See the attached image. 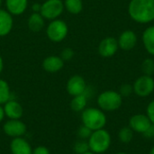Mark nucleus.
Here are the masks:
<instances>
[{"label": "nucleus", "mask_w": 154, "mask_h": 154, "mask_svg": "<svg viewBox=\"0 0 154 154\" xmlns=\"http://www.w3.org/2000/svg\"><path fill=\"white\" fill-rule=\"evenodd\" d=\"M128 12L133 20L146 23L154 20V0H132Z\"/></svg>", "instance_id": "f257e3e1"}, {"label": "nucleus", "mask_w": 154, "mask_h": 154, "mask_svg": "<svg viewBox=\"0 0 154 154\" xmlns=\"http://www.w3.org/2000/svg\"><path fill=\"white\" fill-rule=\"evenodd\" d=\"M81 119L83 125L89 128L91 131L103 129L106 124V116L105 113L97 108L89 107L82 111Z\"/></svg>", "instance_id": "f03ea898"}, {"label": "nucleus", "mask_w": 154, "mask_h": 154, "mask_svg": "<svg viewBox=\"0 0 154 154\" xmlns=\"http://www.w3.org/2000/svg\"><path fill=\"white\" fill-rule=\"evenodd\" d=\"M89 150L94 153H103L108 150L111 144V136L109 133L103 129L93 131L88 138Z\"/></svg>", "instance_id": "7ed1b4c3"}, {"label": "nucleus", "mask_w": 154, "mask_h": 154, "mask_svg": "<svg viewBox=\"0 0 154 154\" xmlns=\"http://www.w3.org/2000/svg\"><path fill=\"white\" fill-rule=\"evenodd\" d=\"M122 96L116 91L107 90L101 93L97 97V104L104 111H115L122 105Z\"/></svg>", "instance_id": "20e7f679"}, {"label": "nucleus", "mask_w": 154, "mask_h": 154, "mask_svg": "<svg viewBox=\"0 0 154 154\" xmlns=\"http://www.w3.org/2000/svg\"><path fill=\"white\" fill-rule=\"evenodd\" d=\"M67 23L60 19L52 20L47 27L46 33L48 38L53 42H60L63 41L68 34Z\"/></svg>", "instance_id": "39448f33"}, {"label": "nucleus", "mask_w": 154, "mask_h": 154, "mask_svg": "<svg viewBox=\"0 0 154 154\" xmlns=\"http://www.w3.org/2000/svg\"><path fill=\"white\" fill-rule=\"evenodd\" d=\"M64 10V3L61 0H46L42 5L40 14L49 20L57 19Z\"/></svg>", "instance_id": "423d86ee"}, {"label": "nucleus", "mask_w": 154, "mask_h": 154, "mask_svg": "<svg viewBox=\"0 0 154 154\" xmlns=\"http://www.w3.org/2000/svg\"><path fill=\"white\" fill-rule=\"evenodd\" d=\"M154 90V80L151 76L143 75L136 79L134 84V93L141 97H145L151 95Z\"/></svg>", "instance_id": "0eeeda50"}, {"label": "nucleus", "mask_w": 154, "mask_h": 154, "mask_svg": "<svg viewBox=\"0 0 154 154\" xmlns=\"http://www.w3.org/2000/svg\"><path fill=\"white\" fill-rule=\"evenodd\" d=\"M4 133L10 137H22L26 132V125L19 119H10L3 126Z\"/></svg>", "instance_id": "6e6552de"}, {"label": "nucleus", "mask_w": 154, "mask_h": 154, "mask_svg": "<svg viewBox=\"0 0 154 154\" xmlns=\"http://www.w3.org/2000/svg\"><path fill=\"white\" fill-rule=\"evenodd\" d=\"M86 88H87V84L85 79L79 75H75L71 77L67 83V91L72 97L83 94Z\"/></svg>", "instance_id": "1a4fd4ad"}, {"label": "nucleus", "mask_w": 154, "mask_h": 154, "mask_svg": "<svg viewBox=\"0 0 154 154\" xmlns=\"http://www.w3.org/2000/svg\"><path fill=\"white\" fill-rule=\"evenodd\" d=\"M118 42L113 37H107L101 41L98 46V52L104 58L113 56L118 50Z\"/></svg>", "instance_id": "9d476101"}, {"label": "nucleus", "mask_w": 154, "mask_h": 154, "mask_svg": "<svg viewBox=\"0 0 154 154\" xmlns=\"http://www.w3.org/2000/svg\"><path fill=\"white\" fill-rule=\"evenodd\" d=\"M152 125V123L147 116L144 115H135L131 117L129 121V126L134 132L143 134Z\"/></svg>", "instance_id": "9b49d317"}, {"label": "nucleus", "mask_w": 154, "mask_h": 154, "mask_svg": "<svg viewBox=\"0 0 154 154\" xmlns=\"http://www.w3.org/2000/svg\"><path fill=\"white\" fill-rule=\"evenodd\" d=\"M12 154H32V150L29 143L22 137L14 138L10 143Z\"/></svg>", "instance_id": "f8f14e48"}, {"label": "nucleus", "mask_w": 154, "mask_h": 154, "mask_svg": "<svg viewBox=\"0 0 154 154\" xmlns=\"http://www.w3.org/2000/svg\"><path fill=\"white\" fill-rule=\"evenodd\" d=\"M64 66V60L55 55L48 56L47 58L44 59L42 62V68L44 70H46L49 73H55L60 71Z\"/></svg>", "instance_id": "ddd939ff"}, {"label": "nucleus", "mask_w": 154, "mask_h": 154, "mask_svg": "<svg viewBox=\"0 0 154 154\" xmlns=\"http://www.w3.org/2000/svg\"><path fill=\"white\" fill-rule=\"evenodd\" d=\"M4 112L9 119H20L23 116V107L15 100H9L5 104Z\"/></svg>", "instance_id": "4468645a"}, {"label": "nucleus", "mask_w": 154, "mask_h": 154, "mask_svg": "<svg viewBox=\"0 0 154 154\" xmlns=\"http://www.w3.org/2000/svg\"><path fill=\"white\" fill-rule=\"evenodd\" d=\"M117 42L119 47L122 50L130 51L136 45L137 36L133 31H125L120 35L119 40Z\"/></svg>", "instance_id": "2eb2a0df"}, {"label": "nucleus", "mask_w": 154, "mask_h": 154, "mask_svg": "<svg viewBox=\"0 0 154 154\" xmlns=\"http://www.w3.org/2000/svg\"><path fill=\"white\" fill-rule=\"evenodd\" d=\"M14 25L12 14L6 11L0 9V36L7 35Z\"/></svg>", "instance_id": "dca6fc26"}, {"label": "nucleus", "mask_w": 154, "mask_h": 154, "mask_svg": "<svg viewBox=\"0 0 154 154\" xmlns=\"http://www.w3.org/2000/svg\"><path fill=\"white\" fill-rule=\"evenodd\" d=\"M5 5L12 15H19L26 10L28 0H5Z\"/></svg>", "instance_id": "f3484780"}, {"label": "nucleus", "mask_w": 154, "mask_h": 154, "mask_svg": "<svg viewBox=\"0 0 154 154\" xmlns=\"http://www.w3.org/2000/svg\"><path fill=\"white\" fill-rule=\"evenodd\" d=\"M28 27L32 32H38L44 26V18L40 13H33L28 18Z\"/></svg>", "instance_id": "a211bd4d"}, {"label": "nucleus", "mask_w": 154, "mask_h": 154, "mask_svg": "<svg viewBox=\"0 0 154 154\" xmlns=\"http://www.w3.org/2000/svg\"><path fill=\"white\" fill-rule=\"evenodd\" d=\"M143 42L146 51L154 56V25L147 28L143 34Z\"/></svg>", "instance_id": "6ab92c4d"}, {"label": "nucleus", "mask_w": 154, "mask_h": 154, "mask_svg": "<svg viewBox=\"0 0 154 154\" xmlns=\"http://www.w3.org/2000/svg\"><path fill=\"white\" fill-rule=\"evenodd\" d=\"M87 102H88V97L83 93L81 95L73 97L70 102V107L75 112H81L86 108Z\"/></svg>", "instance_id": "aec40b11"}, {"label": "nucleus", "mask_w": 154, "mask_h": 154, "mask_svg": "<svg viewBox=\"0 0 154 154\" xmlns=\"http://www.w3.org/2000/svg\"><path fill=\"white\" fill-rule=\"evenodd\" d=\"M64 7L72 14H78L82 11L83 4L81 0H65Z\"/></svg>", "instance_id": "412c9836"}, {"label": "nucleus", "mask_w": 154, "mask_h": 154, "mask_svg": "<svg viewBox=\"0 0 154 154\" xmlns=\"http://www.w3.org/2000/svg\"><path fill=\"white\" fill-rule=\"evenodd\" d=\"M10 98L11 92L8 83L4 79H0V106L5 105Z\"/></svg>", "instance_id": "4be33fe9"}, {"label": "nucleus", "mask_w": 154, "mask_h": 154, "mask_svg": "<svg viewBox=\"0 0 154 154\" xmlns=\"http://www.w3.org/2000/svg\"><path fill=\"white\" fill-rule=\"evenodd\" d=\"M119 140L124 143H129L134 138V131L129 127H123L118 133Z\"/></svg>", "instance_id": "5701e85b"}, {"label": "nucleus", "mask_w": 154, "mask_h": 154, "mask_svg": "<svg viewBox=\"0 0 154 154\" xmlns=\"http://www.w3.org/2000/svg\"><path fill=\"white\" fill-rule=\"evenodd\" d=\"M142 70L144 75L152 76L154 72V61L152 59H146L142 65Z\"/></svg>", "instance_id": "b1692460"}, {"label": "nucleus", "mask_w": 154, "mask_h": 154, "mask_svg": "<svg viewBox=\"0 0 154 154\" xmlns=\"http://www.w3.org/2000/svg\"><path fill=\"white\" fill-rule=\"evenodd\" d=\"M74 152L77 154H83L87 152H88L89 150V146H88V143L84 142V141H79L77 142L74 145Z\"/></svg>", "instance_id": "393cba45"}, {"label": "nucleus", "mask_w": 154, "mask_h": 154, "mask_svg": "<svg viewBox=\"0 0 154 154\" xmlns=\"http://www.w3.org/2000/svg\"><path fill=\"white\" fill-rule=\"evenodd\" d=\"M93 131H91L89 128H88L85 125H82L79 127V131H78V135L81 138V139H88L91 135Z\"/></svg>", "instance_id": "a878e982"}, {"label": "nucleus", "mask_w": 154, "mask_h": 154, "mask_svg": "<svg viewBox=\"0 0 154 154\" xmlns=\"http://www.w3.org/2000/svg\"><path fill=\"white\" fill-rule=\"evenodd\" d=\"M134 91V87L131 86L130 84H124L122 85V87L120 88V95L122 97H129Z\"/></svg>", "instance_id": "bb28decb"}, {"label": "nucleus", "mask_w": 154, "mask_h": 154, "mask_svg": "<svg viewBox=\"0 0 154 154\" xmlns=\"http://www.w3.org/2000/svg\"><path fill=\"white\" fill-rule=\"evenodd\" d=\"M74 56V51L71 48H65L62 50L61 54H60V58L63 60H69L73 58Z\"/></svg>", "instance_id": "cd10ccee"}, {"label": "nucleus", "mask_w": 154, "mask_h": 154, "mask_svg": "<svg viewBox=\"0 0 154 154\" xmlns=\"http://www.w3.org/2000/svg\"><path fill=\"white\" fill-rule=\"evenodd\" d=\"M147 116L149 117L151 123L154 125V100L152 101L147 107Z\"/></svg>", "instance_id": "c85d7f7f"}, {"label": "nucleus", "mask_w": 154, "mask_h": 154, "mask_svg": "<svg viewBox=\"0 0 154 154\" xmlns=\"http://www.w3.org/2000/svg\"><path fill=\"white\" fill-rule=\"evenodd\" d=\"M32 154H50V151L45 146H38L32 150Z\"/></svg>", "instance_id": "c756f323"}, {"label": "nucleus", "mask_w": 154, "mask_h": 154, "mask_svg": "<svg viewBox=\"0 0 154 154\" xmlns=\"http://www.w3.org/2000/svg\"><path fill=\"white\" fill-rule=\"evenodd\" d=\"M146 138H152L154 137V125L152 124V125L148 128V130L143 134Z\"/></svg>", "instance_id": "7c9ffc66"}, {"label": "nucleus", "mask_w": 154, "mask_h": 154, "mask_svg": "<svg viewBox=\"0 0 154 154\" xmlns=\"http://www.w3.org/2000/svg\"><path fill=\"white\" fill-rule=\"evenodd\" d=\"M5 117V112H4V108L0 106V122H2V120Z\"/></svg>", "instance_id": "2f4dec72"}, {"label": "nucleus", "mask_w": 154, "mask_h": 154, "mask_svg": "<svg viewBox=\"0 0 154 154\" xmlns=\"http://www.w3.org/2000/svg\"><path fill=\"white\" fill-rule=\"evenodd\" d=\"M3 68H4V62H3V59H2V57L0 55V73L3 70Z\"/></svg>", "instance_id": "473e14b6"}, {"label": "nucleus", "mask_w": 154, "mask_h": 154, "mask_svg": "<svg viewBox=\"0 0 154 154\" xmlns=\"http://www.w3.org/2000/svg\"><path fill=\"white\" fill-rule=\"evenodd\" d=\"M150 154H154V146L152 148V150H151V152H150Z\"/></svg>", "instance_id": "72a5a7b5"}, {"label": "nucleus", "mask_w": 154, "mask_h": 154, "mask_svg": "<svg viewBox=\"0 0 154 154\" xmlns=\"http://www.w3.org/2000/svg\"><path fill=\"white\" fill-rule=\"evenodd\" d=\"M83 154H95L94 152H85V153Z\"/></svg>", "instance_id": "f704fd0d"}, {"label": "nucleus", "mask_w": 154, "mask_h": 154, "mask_svg": "<svg viewBox=\"0 0 154 154\" xmlns=\"http://www.w3.org/2000/svg\"><path fill=\"white\" fill-rule=\"evenodd\" d=\"M116 154H128V153H125V152H119V153H116Z\"/></svg>", "instance_id": "c9c22d12"}, {"label": "nucleus", "mask_w": 154, "mask_h": 154, "mask_svg": "<svg viewBox=\"0 0 154 154\" xmlns=\"http://www.w3.org/2000/svg\"><path fill=\"white\" fill-rule=\"evenodd\" d=\"M1 5H2V0H0V7H1Z\"/></svg>", "instance_id": "e433bc0d"}]
</instances>
